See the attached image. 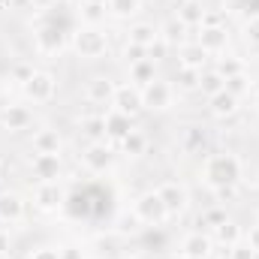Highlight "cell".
Instances as JSON below:
<instances>
[{
	"instance_id": "6da1fadb",
	"label": "cell",
	"mask_w": 259,
	"mask_h": 259,
	"mask_svg": "<svg viewBox=\"0 0 259 259\" xmlns=\"http://www.w3.org/2000/svg\"><path fill=\"white\" fill-rule=\"evenodd\" d=\"M241 178V163L232 154H211L202 163V181L208 187H235Z\"/></svg>"
},
{
	"instance_id": "7a4b0ae2",
	"label": "cell",
	"mask_w": 259,
	"mask_h": 259,
	"mask_svg": "<svg viewBox=\"0 0 259 259\" xmlns=\"http://www.w3.org/2000/svg\"><path fill=\"white\" fill-rule=\"evenodd\" d=\"M72 49L78 52V58L97 61V58H103V55L109 52V36H106L100 27L84 24V27H78V30L72 33Z\"/></svg>"
},
{
	"instance_id": "3957f363",
	"label": "cell",
	"mask_w": 259,
	"mask_h": 259,
	"mask_svg": "<svg viewBox=\"0 0 259 259\" xmlns=\"http://www.w3.org/2000/svg\"><path fill=\"white\" fill-rule=\"evenodd\" d=\"M133 217H136L139 223L157 229V226H163V223L169 220V211H166L163 199L157 196V190H151V193H145V196L136 199V205H133Z\"/></svg>"
},
{
	"instance_id": "277c9868",
	"label": "cell",
	"mask_w": 259,
	"mask_h": 259,
	"mask_svg": "<svg viewBox=\"0 0 259 259\" xmlns=\"http://www.w3.org/2000/svg\"><path fill=\"white\" fill-rule=\"evenodd\" d=\"M21 91H24V97H27L30 103L46 106V103H52L55 94H58V78H55L52 72H46V69H36V72L30 75V81L21 84Z\"/></svg>"
},
{
	"instance_id": "5b68a950",
	"label": "cell",
	"mask_w": 259,
	"mask_h": 259,
	"mask_svg": "<svg viewBox=\"0 0 259 259\" xmlns=\"http://www.w3.org/2000/svg\"><path fill=\"white\" fill-rule=\"evenodd\" d=\"M172 103H175V84H172V81L154 78V81H148V84L142 88V106H145V109H151V112H166V109H172Z\"/></svg>"
},
{
	"instance_id": "8992f818",
	"label": "cell",
	"mask_w": 259,
	"mask_h": 259,
	"mask_svg": "<svg viewBox=\"0 0 259 259\" xmlns=\"http://www.w3.org/2000/svg\"><path fill=\"white\" fill-rule=\"evenodd\" d=\"M157 196L163 199V205H166L169 217L181 214V211L190 205V193H187V187H184V184H178V181H166L163 187H157Z\"/></svg>"
},
{
	"instance_id": "52a82bcc",
	"label": "cell",
	"mask_w": 259,
	"mask_h": 259,
	"mask_svg": "<svg viewBox=\"0 0 259 259\" xmlns=\"http://www.w3.org/2000/svg\"><path fill=\"white\" fill-rule=\"evenodd\" d=\"M112 106H115V112H121V115H130V118H136L145 106H142V91L136 88V84H121V88H115V97H112Z\"/></svg>"
},
{
	"instance_id": "ba28073f",
	"label": "cell",
	"mask_w": 259,
	"mask_h": 259,
	"mask_svg": "<svg viewBox=\"0 0 259 259\" xmlns=\"http://www.w3.org/2000/svg\"><path fill=\"white\" fill-rule=\"evenodd\" d=\"M81 160H84V166H88V172H94V175H103L109 166H112V160H115V154H112V148L106 145V142H91L88 148H84V154H81Z\"/></svg>"
},
{
	"instance_id": "9c48e42d",
	"label": "cell",
	"mask_w": 259,
	"mask_h": 259,
	"mask_svg": "<svg viewBox=\"0 0 259 259\" xmlns=\"http://www.w3.org/2000/svg\"><path fill=\"white\" fill-rule=\"evenodd\" d=\"M33 205L39 211H58L64 205V187L58 181H39L33 190Z\"/></svg>"
},
{
	"instance_id": "30bf717a",
	"label": "cell",
	"mask_w": 259,
	"mask_h": 259,
	"mask_svg": "<svg viewBox=\"0 0 259 259\" xmlns=\"http://www.w3.org/2000/svg\"><path fill=\"white\" fill-rule=\"evenodd\" d=\"M211 250H214L211 235H205V232L199 229V232H190V235L181 238V250H178V253H181V259H208Z\"/></svg>"
},
{
	"instance_id": "8fae6325",
	"label": "cell",
	"mask_w": 259,
	"mask_h": 259,
	"mask_svg": "<svg viewBox=\"0 0 259 259\" xmlns=\"http://www.w3.org/2000/svg\"><path fill=\"white\" fill-rule=\"evenodd\" d=\"M196 42L208 52V55H220L229 42V33H226V24H202L199 27V36Z\"/></svg>"
},
{
	"instance_id": "7c38bea8",
	"label": "cell",
	"mask_w": 259,
	"mask_h": 259,
	"mask_svg": "<svg viewBox=\"0 0 259 259\" xmlns=\"http://www.w3.org/2000/svg\"><path fill=\"white\" fill-rule=\"evenodd\" d=\"M33 124V112L27 106H6L0 112V127L9 130V133H21Z\"/></svg>"
},
{
	"instance_id": "4fadbf2b",
	"label": "cell",
	"mask_w": 259,
	"mask_h": 259,
	"mask_svg": "<svg viewBox=\"0 0 259 259\" xmlns=\"http://www.w3.org/2000/svg\"><path fill=\"white\" fill-rule=\"evenodd\" d=\"M30 169H33L36 181H58L61 178V154H36Z\"/></svg>"
},
{
	"instance_id": "5bb4252c",
	"label": "cell",
	"mask_w": 259,
	"mask_h": 259,
	"mask_svg": "<svg viewBox=\"0 0 259 259\" xmlns=\"http://www.w3.org/2000/svg\"><path fill=\"white\" fill-rule=\"evenodd\" d=\"M112 97H115V81H112V78L97 75V78H91V81L84 84V100H88V103L103 106V103H112Z\"/></svg>"
},
{
	"instance_id": "9a60e30c",
	"label": "cell",
	"mask_w": 259,
	"mask_h": 259,
	"mask_svg": "<svg viewBox=\"0 0 259 259\" xmlns=\"http://www.w3.org/2000/svg\"><path fill=\"white\" fill-rule=\"evenodd\" d=\"M241 235H244V232H241V226H238L235 220H229V217H226L220 226H214V229H211V241H214V244H220V247H226V250H229V247H235V244L241 241Z\"/></svg>"
},
{
	"instance_id": "2e32d148",
	"label": "cell",
	"mask_w": 259,
	"mask_h": 259,
	"mask_svg": "<svg viewBox=\"0 0 259 259\" xmlns=\"http://www.w3.org/2000/svg\"><path fill=\"white\" fill-rule=\"evenodd\" d=\"M36 49H39L42 55H58V52L64 49V30H61L58 24L42 27V30L36 33Z\"/></svg>"
},
{
	"instance_id": "e0dca14e",
	"label": "cell",
	"mask_w": 259,
	"mask_h": 259,
	"mask_svg": "<svg viewBox=\"0 0 259 259\" xmlns=\"http://www.w3.org/2000/svg\"><path fill=\"white\" fill-rule=\"evenodd\" d=\"M178 64L184 66V69H205L208 52H205L199 42H184V46L178 49Z\"/></svg>"
},
{
	"instance_id": "ac0fdd59",
	"label": "cell",
	"mask_w": 259,
	"mask_h": 259,
	"mask_svg": "<svg viewBox=\"0 0 259 259\" xmlns=\"http://www.w3.org/2000/svg\"><path fill=\"white\" fill-rule=\"evenodd\" d=\"M175 9H178V21H184L187 27H199L202 24V18H205V6L199 3V0H178L175 3Z\"/></svg>"
},
{
	"instance_id": "d6986e66",
	"label": "cell",
	"mask_w": 259,
	"mask_h": 259,
	"mask_svg": "<svg viewBox=\"0 0 259 259\" xmlns=\"http://www.w3.org/2000/svg\"><path fill=\"white\" fill-rule=\"evenodd\" d=\"M208 103H211V115H214V118H232V115L238 112V97H232L226 88H223L220 94H214Z\"/></svg>"
},
{
	"instance_id": "ffe728a7",
	"label": "cell",
	"mask_w": 259,
	"mask_h": 259,
	"mask_svg": "<svg viewBox=\"0 0 259 259\" xmlns=\"http://www.w3.org/2000/svg\"><path fill=\"white\" fill-rule=\"evenodd\" d=\"M103 118H106V136H109V139H118V142H121L130 130H133V118L115 112V109H112L109 115H103Z\"/></svg>"
},
{
	"instance_id": "44dd1931",
	"label": "cell",
	"mask_w": 259,
	"mask_h": 259,
	"mask_svg": "<svg viewBox=\"0 0 259 259\" xmlns=\"http://www.w3.org/2000/svg\"><path fill=\"white\" fill-rule=\"evenodd\" d=\"M0 217L6 223H15L24 217V199L15 193H0Z\"/></svg>"
},
{
	"instance_id": "7402d4cb",
	"label": "cell",
	"mask_w": 259,
	"mask_h": 259,
	"mask_svg": "<svg viewBox=\"0 0 259 259\" xmlns=\"http://www.w3.org/2000/svg\"><path fill=\"white\" fill-rule=\"evenodd\" d=\"M157 39H160V30H157L154 24H148V21H139V24L130 27V42H136V46H142V49H151Z\"/></svg>"
},
{
	"instance_id": "603a6c76",
	"label": "cell",
	"mask_w": 259,
	"mask_h": 259,
	"mask_svg": "<svg viewBox=\"0 0 259 259\" xmlns=\"http://www.w3.org/2000/svg\"><path fill=\"white\" fill-rule=\"evenodd\" d=\"M33 151L36 154H61V136H58V130H39V133H33Z\"/></svg>"
},
{
	"instance_id": "cb8c5ba5",
	"label": "cell",
	"mask_w": 259,
	"mask_h": 259,
	"mask_svg": "<svg viewBox=\"0 0 259 259\" xmlns=\"http://www.w3.org/2000/svg\"><path fill=\"white\" fill-rule=\"evenodd\" d=\"M121 151H124L127 157H142V154L148 151V136L139 133V130H130L127 136L121 139Z\"/></svg>"
},
{
	"instance_id": "d4e9b609",
	"label": "cell",
	"mask_w": 259,
	"mask_h": 259,
	"mask_svg": "<svg viewBox=\"0 0 259 259\" xmlns=\"http://www.w3.org/2000/svg\"><path fill=\"white\" fill-rule=\"evenodd\" d=\"M157 78V72H154V61H139V64L130 66V84H136L139 91L148 84V81H154Z\"/></svg>"
},
{
	"instance_id": "484cf974",
	"label": "cell",
	"mask_w": 259,
	"mask_h": 259,
	"mask_svg": "<svg viewBox=\"0 0 259 259\" xmlns=\"http://www.w3.org/2000/svg\"><path fill=\"white\" fill-rule=\"evenodd\" d=\"M184 33H187V24L184 21H178V18H172V21H166L163 24V30H160V39L166 42V46H184Z\"/></svg>"
},
{
	"instance_id": "4316f807",
	"label": "cell",
	"mask_w": 259,
	"mask_h": 259,
	"mask_svg": "<svg viewBox=\"0 0 259 259\" xmlns=\"http://www.w3.org/2000/svg\"><path fill=\"white\" fill-rule=\"evenodd\" d=\"M226 88V78L220 75V72H214V69H208V72H202V81H199V91L211 100L214 94H220Z\"/></svg>"
},
{
	"instance_id": "83f0119b",
	"label": "cell",
	"mask_w": 259,
	"mask_h": 259,
	"mask_svg": "<svg viewBox=\"0 0 259 259\" xmlns=\"http://www.w3.org/2000/svg\"><path fill=\"white\" fill-rule=\"evenodd\" d=\"M81 133H84L91 142H106V118H103V115L84 118V121H81Z\"/></svg>"
},
{
	"instance_id": "f1b7e54d",
	"label": "cell",
	"mask_w": 259,
	"mask_h": 259,
	"mask_svg": "<svg viewBox=\"0 0 259 259\" xmlns=\"http://www.w3.org/2000/svg\"><path fill=\"white\" fill-rule=\"evenodd\" d=\"M106 3H84L81 0V21L84 24H91V27H100V21L106 18Z\"/></svg>"
},
{
	"instance_id": "f546056e",
	"label": "cell",
	"mask_w": 259,
	"mask_h": 259,
	"mask_svg": "<svg viewBox=\"0 0 259 259\" xmlns=\"http://www.w3.org/2000/svg\"><path fill=\"white\" fill-rule=\"evenodd\" d=\"M106 9H109L115 18H130V15H136V12L142 9V0H109Z\"/></svg>"
},
{
	"instance_id": "4dcf8cb0",
	"label": "cell",
	"mask_w": 259,
	"mask_h": 259,
	"mask_svg": "<svg viewBox=\"0 0 259 259\" xmlns=\"http://www.w3.org/2000/svg\"><path fill=\"white\" fill-rule=\"evenodd\" d=\"M199 81H202V69H178L175 75V88L178 91H199Z\"/></svg>"
},
{
	"instance_id": "1f68e13d",
	"label": "cell",
	"mask_w": 259,
	"mask_h": 259,
	"mask_svg": "<svg viewBox=\"0 0 259 259\" xmlns=\"http://www.w3.org/2000/svg\"><path fill=\"white\" fill-rule=\"evenodd\" d=\"M181 148H184L187 154L202 151V148H205V130L202 127H190L187 133H184V139H181Z\"/></svg>"
},
{
	"instance_id": "d6a6232c",
	"label": "cell",
	"mask_w": 259,
	"mask_h": 259,
	"mask_svg": "<svg viewBox=\"0 0 259 259\" xmlns=\"http://www.w3.org/2000/svg\"><path fill=\"white\" fill-rule=\"evenodd\" d=\"M214 72H220L223 78L241 75V72H244V61H238V58H220V61H217V66H214Z\"/></svg>"
},
{
	"instance_id": "836d02e7",
	"label": "cell",
	"mask_w": 259,
	"mask_h": 259,
	"mask_svg": "<svg viewBox=\"0 0 259 259\" xmlns=\"http://www.w3.org/2000/svg\"><path fill=\"white\" fill-rule=\"evenodd\" d=\"M226 91L232 94V97H244V94H250V78H247V72H241V75H232V78H226Z\"/></svg>"
},
{
	"instance_id": "e575fe53",
	"label": "cell",
	"mask_w": 259,
	"mask_h": 259,
	"mask_svg": "<svg viewBox=\"0 0 259 259\" xmlns=\"http://www.w3.org/2000/svg\"><path fill=\"white\" fill-rule=\"evenodd\" d=\"M241 33H244V39H247L250 46H259V15H250V18L244 21Z\"/></svg>"
},
{
	"instance_id": "d590c367",
	"label": "cell",
	"mask_w": 259,
	"mask_h": 259,
	"mask_svg": "<svg viewBox=\"0 0 259 259\" xmlns=\"http://www.w3.org/2000/svg\"><path fill=\"white\" fill-rule=\"evenodd\" d=\"M36 69L33 64H27V61H18V64L12 66V81H18V84H24V81H30V75H33Z\"/></svg>"
},
{
	"instance_id": "8d00e7d4",
	"label": "cell",
	"mask_w": 259,
	"mask_h": 259,
	"mask_svg": "<svg viewBox=\"0 0 259 259\" xmlns=\"http://www.w3.org/2000/svg\"><path fill=\"white\" fill-rule=\"evenodd\" d=\"M124 58H127V64H139V61H148V49H142V46H136V42H127V49H124Z\"/></svg>"
},
{
	"instance_id": "74e56055",
	"label": "cell",
	"mask_w": 259,
	"mask_h": 259,
	"mask_svg": "<svg viewBox=\"0 0 259 259\" xmlns=\"http://www.w3.org/2000/svg\"><path fill=\"white\" fill-rule=\"evenodd\" d=\"M223 220H226V211H220V208H211L208 214H202L199 226H211V229H214V226H220Z\"/></svg>"
},
{
	"instance_id": "f35d334b",
	"label": "cell",
	"mask_w": 259,
	"mask_h": 259,
	"mask_svg": "<svg viewBox=\"0 0 259 259\" xmlns=\"http://www.w3.org/2000/svg\"><path fill=\"white\" fill-rule=\"evenodd\" d=\"M244 244H247V247H250V250L259 256V223L247 229V235H244Z\"/></svg>"
},
{
	"instance_id": "ab89813d",
	"label": "cell",
	"mask_w": 259,
	"mask_h": 259,
	"mask_svg": "<svg viewBox=\"0 0 259 259\" xmlns=\"http://www.w3.org/2000/svg\"><path fill=\"white\" fill-rule=\"evenodd\" d=\"M229 256H232V259H253L256 253H253L247 244H241V241H238L235 247H229Z\"/></svg>"
},
{
	"instance_id": "60d3db41",
	"label": "cell",
	"mask_w": 259,
	"mask_h": 259,
	"mask_svg": "<svg viewBox=\"0 0 259 259\" xmlns=\"http://www.w3.org/2000/svg\"><path fill=\"white\" fill-rule=\"evenodd\" d=\"M30 259H61V247H39L30 253Z\"/></svg>"
},
{
	"instance_id": "b9f144b4",
	"label": "cell",
	"mask_w": 259,
	"mask_h": 259,
	"mask_svg": "<svg viewBox=\"0 0 259 259\" xmlns=\"http://www.w3.org/2000/svg\"><path fill=\"white\" fill-rule=\"evenodd\" d=\"M166 49H169V46H166L163 39H157V42H154V46L148 49V61H160V58L166 55Z\"/></svg>"
},
{
	"instance_id": "7bdbcfd3",
	"label": "cell",
	"mask_w": 259,
	"mask_h": 259,
	"mask_svg": "<svg viewBox=\"0 0 259 259\" xmlns=\"http://www.w3.org/2000/svg\"><path fill=\"white\" fill-rule=\"evenodd\" d=\"M61 259H84V253H81L78 247H72V244H66V247H61Z\"/></svg>"
},
{
	"instance_id": "ee69618b",
	"label": "cell",
	"mask_w": 259,
	"mask_h": 259,
	"mask_svg": "<svg viewBox=\"0 0 259 259\" xmlns=\"http://www.w3.org/2000/svg\"><path fill=\"white\" fill-rule=\"evenodd\" d=\"M202 24H223V12H208V9H205ZM202 24H199V27H202Z\"/></svg>"
},
{
	"instance_id": "f6af8a7d",
	"label": "cell",
	"mask_w": 259,
	"mask_h": 259,
	"mask_svg": "<svg viewBox=\"0 0 259 259\" xmlns=\"http://www.w3.org/2000/svg\"><path fill=\"white\" fill-rule=\"evenodd\" d=\"M55 3H58V0H30V6H33L36 12H49Z\"/></svg>"
},
{
	"instance_id": "bcb514c9",
	"label": "cell",
	"mask_w": 259,
	"mask_h": 259,
	"mask_svg": "<svg viewBox=\"0 0 259 259\" xmlns=\"http://www.w3.org/2000/svg\"><path fill=\"white\" fill-rule=\"evenodd\" d=\"M214 193H217V199H232L235 196V187H217Z\"/></svg>"
},
{
	"instance_id": "7dc6e473",
	"label": "cell",
	"mask_w": 259,
	"mask_h": 259,
	"mask_svg": "<svg viewBox=\"0 0 259 259\" xmlns=\"http://www.w3.org/2000/svg\"><path fill=\"white\" fill-rule=\"evenodd\" d=\"M0 253H9V232H0Z\"/></svg>"
},
{
	"instance_id": "c3c4849f",
	"label": "cell",
	"mask_w": 259,
	"mask_h": 259,
	"mask_svg": "<svg viewBox=\"0 0 259 259\" xmlns=\"http://www.w3.org/2000/svg\"><path fill=\"white\" fill-rule=\"evenodd\" d=\"M6 226H9V223H6V220H3V217H0V232H9V229H6Z\"/></svg>"
},
{
	"instance_id": "681fc988",
	"label": "cell",
	"mask_w": 259,
	"mask_h": 259,
	"mask_svg": "<svg viewBox=\"0 0 259 259\" xmlns=\"http://www.w3.org/2000/svg\"><path fill=\"white\" fill-rule=\"evenodd\" d=\"M84 3H109V0H84Z\"/></svg>"
},
{
	"instance_id": "f907efd6",
	"label": "cell",
	"mask_w": 259,
	"mask_h": 259,
	"mask_svg": "<svg viewBox=\"0 0 259 259\" xmlns=\"http://www.w3.org/2000/svg\"><path fill=\"white\" fill-rule=\"evenodd\" d=\"M253 106H256V112H259V94H256V100H253Z\"/></svg>"
},
{
	"instance_id": "816d5d0a",
	"label": "cell",
	"mask_w": 259,
	"mask_h": 259,
	"mask_svg": "<svg viewBox=\"0 0 259 259\" xmlns=\"http://www.w3.org/2000/svg\"><path fill=\"white\" fill-rule=\"evenodd\" d=\"M220 259H232V256H229V253H226V256H220Z\"/></svg>"
},
{
	"instance_id": "f5cc1de1",
	"label": "cell",
	"mask_w": 259,
	"mask_h": 259,
	"mask_svg": "<svg viewBox=\"0 0 259 259\" xmlns=\"http://www.w3.org/2000/svg\"><path fill=\"white\" fill-rule=\"evenodd\" d=\"M0 259H6V253H0Z\"/></svg>"
},
{
	"instance_id": "db71d44e",
	"label": "cell",
	"mask_w": 259,
	"mask_h": 259,
	"mask_svg": "<svg viewBox=\"0 0 259 259\" xmlns=\"http://www.w3.org/2000/svg\"><path fill=\"white\" fill-rule=\"evenodd\" d=\"M0 172H3V166H0Z\"/></svg>"
}]
</instances>
